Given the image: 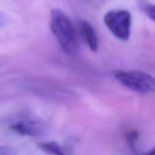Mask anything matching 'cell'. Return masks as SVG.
I'll return each mask as SVG.
<instances>
[{
	"instance_id": "obj_7",
	"label": "cell",
	"mask_w": 155,
	"mask_h": 155,
	"mask_svg": "<svg viewBox=\"0 0 155 155\" xmlns=\"http://www.w3.org/2000/svg\"><path fill=\"white\" fill-rule=\"evenodd\" d=\"M139 134L136 130H130L127 133L126 136V139L128 144L129 147L133 151L136 150V145H137L138 139H139Z\"/></svg>"
},
{
	"instance_id": "obj_9",
	"label": "cell",
	"mask_w": 155,
	"mask_h": 155,
	"mask_svg": "<svg viewBox=\"0 0 155 155\" xmlns=\"http://www.w3.org/2000/svg\"><path fill=\"white\" fill-rule=\"evenodd\" d=\"M17 151L12 147L0 145V155H15Z\"/></svg>"
},
{
	"instance_id": "obj_1",
	"label": "cell",
	"mask_w": 155,
	"mask_h": 155,
	"mask_svg": "<svg viewBox=\"0 0 155 155\" xmlns=\"http://www.w3.org/2000/svg\"><path fill=\"white\" fill-rule=\"evenodd\" d=\"M50 29L61 49L70 55L79 52L80 44L75 29L69 18L58 9H53L50 15Z\"/></svg>"
},
{
	"instance_id": "obj_8",
	"label": "cell",
	"mask_w": 155,
	"mask_h": 155,
	"mask_svg": "<svg viewBox=\"0 0 155 155\" xmlns=\"http://www.w3.org/2000/svg\"><path fill=\"white\" fill-rule=\"evenodd\" d=\"M141 8L142 10L145 12V15L151 20V21H154V5L153 4L148 2H142L140 4Z\"/></svg>"
},
{
	"instance_id": "obj_2",
	"label": "cell",
	"mask_w": 155,
	"mask_h": 155,
	"mask_svg": "<svg viewBox=\"0 0 155 155\" xmlns=\"http://www.w3.org/2000/svg\"><path fill=\"white\" fill-rule=\"evenodd\" d=\"M114 78L125 87L141 94L151 93L155 89V80L152 76L139 71H117Z\"/></svg>"
},
{
	"instance_id": "obj_6",
	"label": "cell",
	"mask_w": 155,
	"mask_h": 155,
	"mask_svg": "<svg viewBox=\"0 0 155 155\" xmlns=\"http://www.w3.org/2000/svg\"><path fill=\"white\" fill-rule=\"evenodd\" d=\"M37 147L39 150L48 154L58 155L64 154V148L55 142H39L37 144Z\"/></svg>"
},
{
	"instance_id": "obj_4",
	"label": "cell",
	"mask_w": 155,
	"mask_h": 155,
	"mask_svg": "<svg viewBox=\"0 0 155 155\" xmlns=\"http://www.w3.org/2000/svg\"><path fill=\"white\" fill-rule=\"evenodd\" d=\"M9 129L20 136L30 137L41 136L46 130L45 124L38 120H23L12 124Z\"/></svg>"
},
{
	"instance_id": "obj_5",
	"label": "cell",
	"mask_w": 155,
	"mask_h": 155,
	"mask_svg": "<svg viewBox=\"0 0 155 155\" xmlns=\"http://www.w3.org/2000/svg\"><path fill=\"white\" fill-rule=\"evenodd\" d=\"M79 29L88 47L92 51L96 52L98 48V39L92 24L86 21H80L79 23Z\"/></svg>"
},
{
	"instance_id": "obj_3",
	"label": "cell",
	"mask_w": 155,
	"mask_h": 155,
	"mask_svg": "<svg viewBox=\"0 0 155 155\" xmlns=\"http://www.w3.org/2000/svg\"><path fill=\"white\" fill-rule=\"evenodd\" d=\"M104 23L109 30L118 39L127 41L130 39L132 27V15L126 9H114L104 16Z\"/></svg>"
}]
</instances>
